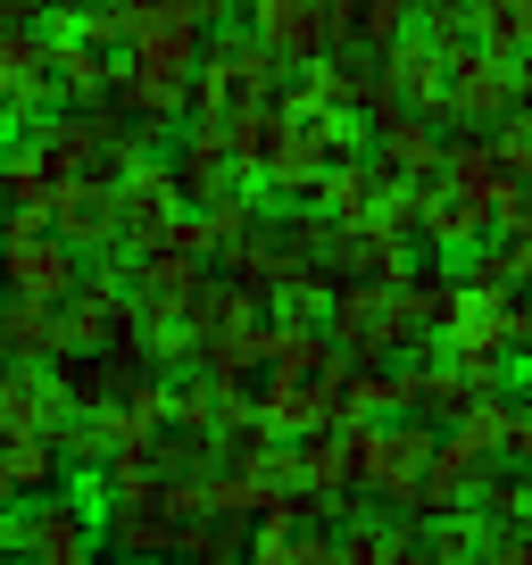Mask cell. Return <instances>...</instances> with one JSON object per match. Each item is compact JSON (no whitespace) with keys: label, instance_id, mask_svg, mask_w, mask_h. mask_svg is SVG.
Wrapping results in <instances>:
<instances>
[{"label":"cell","instance_id":"1","mask_svg":"<svg viewBox=\"0 0 532 565\" xmlns=\"http://www.w3.org/2000/svg\"><path fill=\"white\" fill-rule=\"evenodd\" d=\"M258 424L275 441H308V433H333L350 424V358L324 333H284L266 341V391H258Z\"/></svg>","mask_w":532,"mask_h":565},{"label":"cell","instance_id":"2","mask_svg":"<svg viewBox=\"0 0 532 565\" xmlns=\"http://www.w3.org/2000/svg\"><path fill=\"white\" fill-rule=\"evenodd\" d=\"M242 34L258 42L275 67H333L341 51H358V9H333V0H258L242 18Z\"/></svg>","mask_w":532,"mask_h":565},{"label":"cell","instance_id":"3","mask_svg":"<svg viewBox=\"0 0 532 565\" xmlns=\"http://www.w3.org/2000/svg\"><path fill=\"white\" fill-rule=\"evenodd\" d=\"M84 282V258L51 233V216H0V300L58 308Z\"/></svg>","mask_w":532,"mask_h":565},{"label":"cell","instance_id":"4","mask_svg":"<svg viewBox=\"0 0 532 565\" xmlns=\"http://www.w3.org/2000/svg\"><path fill=\"white\" fill-rule=\"evenodd\" d=\"M18 565H100V499L92 491L25 499V557Z\"/></svg>","mask_w":532,"mask_h":565},{"label":"cell","instance_id":"5","mask_svg":"<svg viewBox=\"0 0 532 565\" xmlns=\"http://www.w3.org/2000/svg\"><path fill=\"white\" fill-rule=\"evenodd\" d=\"M100 350H125V275H117V258L84 266V282L58 300V358H100Z\"/></svg>","mask_w":532,"mask_h":565},{"label":"cell","instance_id":"6","mask_svg":"<svg viewBox=\"0 0 532 565\" xmlns=\"http://www.w3.org/2000/svg\"><path fill=\"white\" fill-rule=\"evenodd\" d=\"M183 225V192L167 175V159H134V175L117 183V258L167 249V233Z\"/></svg>","mask_w":532,"mask_h":565},{"label":"cell","instance_id":"7","mask_svg":"<svg viewBox=\"0 0 532 565\" xmlns=\"http://www.w3.org/2000/svg\"><path fill=\"white\" fill-rule=\"evenodd\" d=\"M167 175H175L183 209H216V200L249 192L242 167H233V150H225V125H183V134H175V159H167Z\"/></svg>","mask_w":532,"mask_h":565},{"label":"cell","instance_id":"8","mask_svg":"<svg viewBox=\"0 0 532 565\" xmlns=\"http://www.w3.org/2000/svg\"><path fill=\"white\" fill-rule=\"evenodd\" d=\"M449 58V100H441V117H466L482 134V125H508L515 117V92H524V75H508V67H491V58L466 42V51H441Z\"/></svg>","mask_w":532,"mask_h":565},{"label":"cell","instance_id":"9","mask_svg":"<svg viewBox=\"0 0 532 565\" xmlns=\"http://www.w3.org/2000/svg\"><path fill=\"white\" fill-rule=\"evenodd\" d=\"M51 233H58L84 266L117 258V192H108V183H67V192L51 200Z\"/></svg>","mask_w":532,"mask_h":565},{"label":"cell","instance_id":"10","mask_svg":"<svg viewBox=\"0 0 532 565\" xmlns=\"http://www.w3.org/2000/svg\"><path fill=\"white\" fill-rule=\"evenodd\" d=\"M67 407H58L51 366H0V441H51Z\"/></svg>","mask_w":532,"mask_h":565},{"label":"cell","instance_id":"11","mask_svg":"<svg viewBox=\"0 0 532 565\" xmlns=\"http://www.w3.org/2000/svg\"><path fill=\"white\" fill-rule=\"evenodd\" d=\"M475 491H482V458H466V449L441 433V449H433V466H425V482H416L408 515H416V524H441V515H458Z\"/></svg>","mask_w":532,"mask_h":565},{"label":"cell","instance_id":"12","mask_svg":"<svg viewBox=\"0 0 532 565\" xmlns=\"http://www.w3.org/2000/svg\"><path fill=\"white\" fill-rule=\"evenodd\" d=\"M42 491H58V449L51 441H0V508H25Z\"/></svg>","mask_w":532,"mask_h":565},{"label":"cell","instance_id":"13","mask_svg":"<svg viewBox=\"0 0 532 565\" xmlns=\"http://www.w3.org/2000/svg\"><path fill=\"white\" fill-rule=\"evenodd\" d=\"M508 433H515V407L508 399H475L458 424H449V441H458L466 458H482V466H491V449H508Z\"/></svg>","mask_w":532,"mask_h":565},{"label":"cell","instance_id":"14","mask_svg":"<svg viewBox=\"0 0 532 565\" xmlns=\"http://www.w3.org/2000/svg\"><path fill=\"white\" fill-rule=\"evenodd\" d=\"M242 557H249V524H225V515H200L183 541V565H242Z\"/></svg>","mask_w":532,"mask_h":565},{"label":"cell","instance_id":"15","mask_svg":"<svg viewBox=\"0 0 532 565\" xmlns=\"http://www.w3.org/2000/svg\"><path fill=\"white\" fill-rule=\"evenodd\" d=\"M25 557V508H0V565Z\"/></svg>","mask_w":532,"mask_h":565}]
</instances>
